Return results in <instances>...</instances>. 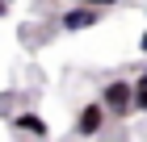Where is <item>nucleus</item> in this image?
Listing matches in <instances>:
<instances>
[{
    "label": "nucleus",
    "instance_id": "f257e3e1",
    "mask_svg": "<svg viewBox=\"0 0 147 142\" xmlns=\"http://www.w3.org/2000/svg\"><path fill=\"white\" fill-rule=\"evenodd\" d=\"M101 105H105V117H130V84L109 79L101 88Z\"/></svg>",
    "mask_w": 147,
    "mask_h": 142
},
{
    "label": "nucleus",
    "instance_id": "f03ea898",
    "mask_svg": "<svg viewBox=\"0 0 147 142\" xmlns=\"http://www.w3.org/2000/svg\"><path fill=\"white\" fill-rule=\"evenodd\" d=\"M97 21H101V9H97V4H84V0H80L76 9H67L63 17H59V25H63L67 33H76V29H92Z\"/></svg>",
    "mask_w": 147,
    "mask_h": 142
},
{
    "label": "nucleus",
    "instance_id": "7ed1b4c3",
    "mask_svg": "<svg viewBox=\"0 0 147 142\" xmlns=\"http://www.w3.org/2000/svg\"><path fill=\"white\" fill-rule=\"evenodd\" d=\"M101 125H105V105H101V100H92V105H84V109H80V117H76V134L92 138V134H101Z\"/></svg>",
    "mask_w": 147,
    "mask_h": 142
},
{
    "label": "nucleus",
    "instance_id": "20e7f679",
    "mask_svg": "<svg viewBox=\"0 0 147 142\" xmlns=\"http://www.w3.org/2000/svg\"><path fill=\"white\" fill-rule=\"evenodd\" d=\"M13 125H17L21 134H38V138L46 134V121H42V117H34V113H13Z\"/></svg>",
    "mask_w": 147,
    "mask_h": 142
},
{
    "label": "nucleus",
    "instance_id": "39448f33",
    "mask_svg": "<svg viewBox=\"0 0 147 142\" xmlns=\"http://www.w3.org/2000/svg\"><path fill=\"white\" fill-rule=\"evenodd\" d=\"M130 113H147V84H130Z\"/></svg>",
    "mask_w": 147,
    "mask_h": 142
},
{
    "label": "nucleus",
    "instance_id": "423d86ee",
    "mask_svg": "<svg viewBox=\"0 0 147 142\" xmlns=\"http://www.w3.org/2000/svg\"><path fill=\"white\" fill-rule=\"evenodd\" d=\"M84 4H97V9H105V4H118V0H84Z\"/></svg>",
    "mask_w": 147,
    "mask_h": 142
},
{
    "label": "nucleus",
    "instance_id": "0eeeda50",
    "mask_svg": "<svg viewBox=\"0 0 147 142\" xmlns=\"http://www.w3.org/2000/svg\"><path fill=\"white\" fill-rule=\"evenodd\" d=\"M139 50H143V55H147V33H143V38H139Z\"/></svg>",
    "mask_w": 147,
    "mask_h": 142
},
{
    "label": "nucleus",
    "instance_id": "6e6552de",
    "mask_svg": "<svg viewBox=\"0 0 147 142\" xmlns=\"http://www.w3.org/2000/svg\"><path fill=\"white\" fill-rule=\"evenodd\" d=\"M4 13H9V0H0V17H4Z\"/></svg>",
    "mask_w": 147,
    "mask_h": 142
},
{
    "label": "nucleus",
    "instance_id": "1a4fd4ad",
    "mask_svg": "<svg viewBox=\"0 0 147 142\" xmlns=\"http://www.w3.org/2000/svg\"><path fill=\"white\" fill-rule=\"evenodd\" d=\"M139 84H147V71H139Z\"/></svg>",
    "mask_w": 147,
    "mask_h": 142
}]
</instances>
